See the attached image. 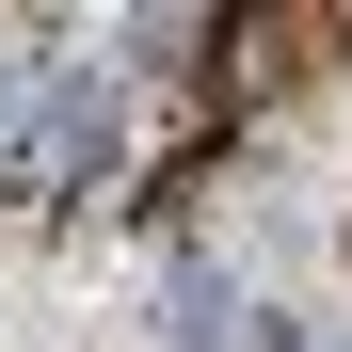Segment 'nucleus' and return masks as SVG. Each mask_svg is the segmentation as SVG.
Wrapping results in <instances>:
<instances>
[{
  "mask_svg": "<svg viewBox=\"0 0 352 352\" xmlns=\"http://www.w3.org/2000/svg\"><path fill=\"white\" fill-rule=\"evenodd\" d=\"M96 160H112V80H65V96H48V129L0 160V176H16L32 208H80V176H96Z\"/></svg>",
  "mask_w": 352,
  "mask_h": 352,
  "instance_id": "f257e3e1",
  "label": "nucleus"
},
{
  "mask_svg": "<svg viewBox=\"0 0 352 352\" xmlns=\"http://www.w3.org/2000/svg\"><path fill=\"white\" fill-rule=\"evenodd\" d=\"M305 48H336V16H224V80H288Z\"/></svg>",
  "mask_w": 352,
  "mask_h": 352,
  "instance_id": "f03ea898",
  "label": "nucleus"
},
{
  "mask_svg": "<svg viewBox=\"0 0 352 352\" xmlns=\"http://www.w3.org/2000/svg\"><path fill=\"white\" fill-rule=\"evenodd\" d=\"M336 48H352V16H336Z\"/></svg>",
  "mask_w": 352,
  "mask_h": 352,
  "instance_id": "7ed1b4c3",
  "label": "nucleus"
}]
</instances>
